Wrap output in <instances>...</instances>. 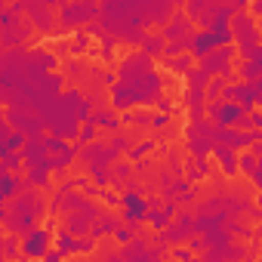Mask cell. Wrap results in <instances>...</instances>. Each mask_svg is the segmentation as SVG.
Here are the masks:
<instances>
[{
	"instance_id": "obj_26",
	"label": "cell",
	"mask_w": 262,
	"mask_h": 262,
	"mask_svg": "<svg viewBox=\"0 0 262 262\" xmlns=\"http://www.w3.org/2000/svg\"><path fill=\"white\" fill-rule=\"evenodd\" d=\"M129 176H133V167H129V164H114V167H111V179H114V182L129 179Z\"/></svg>"
},
{
	"instance_id": "obj_28",
	"label": "cell",
	"mask_w": 262,
	"mask_h": 262,
	"mask_svg": "<svg viewBox=\"0 0 262 262\" xmlns=\"http://www.w3.org/2000/svg\"><path fill=\"white\" fill-rule=\"evenodd\" d=\"M114 43H117L114 37H105V40H102V50H99V56H102L105 62H111V56H114Z\"/></svg>"
},
{
	"instance_id": "obj_33",
	"label": "cell",
	"mask_w": 262,
	"mask_h": 262,
	"mask_svg": "<svg viewBox=\"0 0 262 262\" xmlns=\"http://www.w3.org/2000/svg\"><path fill=\"white\" fill-rule=\"evenodd\" d=\"M234 13H250V0H231Z\"/></svg>"
},
{
	"instance_id": "obj_13",
	"label": "cell",
	"mask_w": 262,
	"mask_h": 262,
	"mask_svg": "<svg viewBox=\"0 0 262 262\" xmlns=\"http://www.w3.org/2000/svg\"><path fill=\"white\" fill-rule=\"evenodd\" d=\"M25 185H31V182H28V176H16L13 170H4V176H0V201H4V204H7V201H13Z\"/></svg>"
},
{
	"instance_id": "obj_20",
	"label": "cell",
	"mask_w": 262,
	"mask_h": 262,
	"mask_svg": "<svg viewBox=\"0 0 262 262\" xmlns=\"http://www.w3.org/2000/svg\"><path fill=\"white\" fill-rule=\"evenodd\" d=\"M4 256H7V259H16V256H22V234H16V231H7V237H4Z\"/></svg>"
},
{
	"instance_id": "obj_22",
	"label": "cell",
	"mask_w": 262,
	"mask_h": 262,
	"mask_svg": "<svg viewBox=\"0 0 262 262\" xmlns=\"http://www.w3.org/2000/svg\"><path fill=\"white\" fill-rule=\"evenodd\" d=\"M237 161H241V173H247V176H253V173H256V167H259V158H256L250 148H244V151L237 155Z\"/></svg>"
},
{
	"instance_id": "obj_30",
	"label": "cell",
	"mask_w": 262,
	"mask_h": 262,
	"mask_svg": "<svg viewBox=\"0 0 262 262\" xmlns=\"http://www.w3.org/2000/svg\"><path fill=\"white\" fill-rule=\"evenodd\" d=\"M170 253H173V259H191L198 250H194V247H173Z\"/></svg>"
},
{
	"instance_id": "obj_5",
	"label": "cell",
	"mask_w": 262,
	"mask_h": 262,
	"mask_svg": "<svg viewBox=\"0 0 262 262\" xmlns=\"http://www.w3.org/2000/svg\"><path fill=\"white\" fill-rule=\"evenodd\" d=\"M93 16H99V7H96V0H68V4L59 10V22L65 31H74L80 28L83 22H90Z\"/></svg>"
},
{
	"instance_id": "obj_31",
	"label": "cell",
	"mask_w": 262,
	"mask_h": 262,
	"mask_svg": "<svg viewBox=\"0 0 262 262\" xmlns=\"http://www.w3.org/2000/svg\"><path fill=\"white\" fill-rule=\"evenodd\" d=\"M167 123H170V114H164V111L151 117V126H155V129H161V126H167Z\"/></svg>"
},
{
	"instance_id": "obj_1",
	"label": "cell",
	"mask_w": 262,
	"mask_h": 262,
	"mask_svg": "<svg viewBox=\"0 0 262 262\" xmlns=\"http://www.w3.org/2000/svg\"><path fill=\"white\" fill-rule=\"evenodd\" d=\"M47 210V201L40 191H34V185H25L13 201H7L4 213H0V219H4V228L7 231H16V234H25L31 228H37V219L43 216Z\"/></svg>"
},
{
	"instance_id": "obj_15",
	"label": "cell",
	"mask_w": 262,
	"mask_h": 262,
	"mask_svg": "<svg viewBox=\"0 0 262 262\" xmlns=\"http://www.w3.org/2000/svg\"><path fill=\"white\" fill-rule=\"evenodd\" d=\"M90 120H96L102 129H120V123H123V117L117 114V108H99V111L90 114Z\"/></svg>"
},
{
	"instance_id": "obj_10",
	"label": "cell",
	"mask_w": 262,
	"mask_h": 262,
	"mask_svg": "<svg viewBox=\"0 0 262 262\" xmlns=\"http://www.w3.org/2000/svg\"><path fill=\"white\" fill-rule=\"evenodd\" d=\"M7 120H10L13 126H19L22 133H28V136H37V129L47 123L43 117H31V114L22 111V108H7Z\"/></svg>"
},
{
	"instance_id": "obj_38",
	"label": "cell",
	"mask_w": 262,
	"mask_h": 262,
	"mask_svg": "<svg viewBox=\"0 0 262 262\" xmlns=\"http://www.w3.org/2000/svg\"><path fill=\"white\" fill-rule=\"evenodd\" d=\"M259 207H262V194H259Z\"/></svg>"
},
{
	"instance_id": "obj_12",
	"label": "cell",
	"mask_w": 262,
	"mask_h": 262,
	"mask_svg": "<svg viewBox=\"0 0 262 262\" xmlns=\"http://www.w3.org/2000/svg\"><path fill=\"white\" fill-rule=\"evenodd\" d=\"M213 158L219 161V170L228 176V179H234L237 173H241V161H237V155H234V148H228V145H213Z\"/></svg>"
},
{
	"instance_id": "obj_29",
	"label": "cell",
	"mask_w": 262,
	"mask_h": 262,
	"mask_svg": "<svg viewBox=\"0 0 262 262\" xmlns=\"http://www.w3.org/2000/svg\"><path fill=\"white\" fill-rule=\"evenodd\" d=\"M114 241H117V244H129V241H136V234H133V228H123V225H120V228L114 231Z\"/></svg>"
},
{
	"instance_id": "obj_27",
	"label": "cell",
	"mask_w": 262,
	"mask_h": 262,
	"mask_svg": "<svg viewBox=\"0 0 262 262\" xmlns=\"http://www.w3.org/2000/svg\"><path fill=\"white\" fill-rule=\"evenodd\" d=\"M86 47H90V37H86L83 31H77V34H74V43H71V56H80Z\"/></svg>"
},
{
	"instance_id": "obj_11",
	"label": "cell",
	"mask_w": 262,
	"mask_h": 262,
	"mask_svg": "<svg viewBox=\"0 0 262 262\" xmlns=\"http://www.w3.org/2000/svg\"><path fill=\"white\" fill-rule=\"evenodd\" d=\"M234 74H237L241 80H256V77H262V43L256 47V53H253L250 59H237V62H234Z\"/></svg>"
},
{
	"instance_id": "obj_4",
	"label": "cell",
	"mask_w": 262,
	"mask_h": 262,
	"mask_svg": "<svg viewBox=\"0 0 262 262\" xmlns=\"http://www.w3.org/2000/svg\"><path fill=\"white\" fill-rule=\"evenodd\" d=\"M207 117L216 123V126H241L244 117H247V108L234 99H213L207 105Z\"/></svg>"
},
{
	"instance_id": "obj_21",
	"label": "cell",
	"mask_w": 262,
	"mask_h": 262,
	"mask_svg": "<svg viewBox=\"0 0 262 262\" xmlns=\"http://www.w3.org/2000/svg\"><path fill=\"white\" fill-rule=\"evenodd\" d=\"M96 133H99V123L96 120H83L80 123V133H77V142L90 145V142H96Z\"/></svg>"
},
{
	"instance_id": "obj_14",
	"label": "cell",
	"mask_w": 262,
	"mask_h": 262,
	"mask_svg": "<svg viewBox=\"0 0 262 262\" xmlns=\"http://www.w3.org/2000/svg\"><path fill=\"white\" fill-rule=\"evenodd\" d=\"M173 219H176V201H167L164 207H155V210L148 213V222H151L155 231H164Z\"/></svg>"
},
{
	"instance_id": "obj_3",
	"label": "cell",
	"mask_w": 262,
	"mask_h": 262,
	"mask_svg": "<svg viewBox=\"0 0 262 262\" xmlns=\"http://www.w3.org/2000/svg\"><path fill=\"white\" fill-rule=\"evenodd\" d=\"M120 194H123V198H120V210H123V222H126V225H136V222L148 219L151 204H148V198H142V191H139L136 182H129L126 191H120Z\"/></svg>"
},
{
	"instance_id": "obj_17",
	"label": "cell",
	"mask_w": 262,
	"mask_h": 262,
	"mask_svg": "<svg viewBox=\"0 0 262 262\" xmlns=\"http://www.w3.org/2000/svg\"><path fill=\"white\" fill-rule=\"evenodd\" d=\"M25 176H28V182H31L34 188H50V176H53V170L43 167V164H34V167H25Z\"/></svg>"
},
{
	"instance_id": "obj_2",
	"label": "cell",
	"mask_w": 262,
	"mask_h": 262,
	"mask_svg": "<svg viewBox=\"0 0 262 262\" xmlns=\"http://www.w3.org/2000/svg\"><path fill=\"white\" fill-rule=\"evenodd\" d=\"M231 31H234V43H237V56L241 59H250L253 53H256V47H259V40H262V31L256 28V16L250 13H234V19H231Z\"/></svg>"
},
{
	"instance_id": "obj_34",
	"label": "cell",
	"mask_w": 262,
	"mask_h": 262,
	"mask_svg": "<svg viewBox=\"0 0 262 262\" xmlns=\"http://www.w3.org/2000/svg\"><path fill=\"white\" fill-rule=\"evenodd\" d=\"M158 108H161V111H164V114H170V111H173V102H170V99H164V96H161V99H158Z\"/></svg>"
},
{
	"instance_id": "obj_8",
	"label": "cell",
	"mask_w": 262,
	"mask_h": 262,
	"mask_svg": "<svg viewBox=\"0 0 262 262\" xmlns=\"http://www.w3.org/2000/svg\"><path fill=\"white\" fill-rule=\"evenodd\" d=\"M80 158L86 161V164H105V167H111L114 164V158H117V148L114 145H105V142H90V145H83V151H80Z\"/></svg>"
},
{
	"instance_id": "obj_37",
	"label": "cell",
	"mask_w": 262,
	"mask_h": 262,
	"mask_svg": "<svg viewBox=\"0 0 262 262\" xmlns=\"http://www.w3.org/2000/svg\"><path fill=\"white\" fill-rule=\"evenodd\" d=\"M253 86H256V105H262V77H256Z\"/></svg>"
},
{
	"instance_id": "obj_19",
	"label": "cell",
	"mask_w": 262,
	"mask_h": 262,
	"mask_svg": "<svg viewBox=\"0 0 262 262\" xmlns=\"http://www.w3.org/2000/svg\"><path fill=\"white\" fill-rule=\"evenodd\" d=\"M142 50L155 59V56L167 53V37H164V34H145V37H142Z\"/></svg>"
},
{
	"instance_id": "obj_9",
	"label": "cell",
	"mask_w": 262,
	"mask_h": 262,
	"mask_svg": "<svg viewBox=\"0 0 262 262\" xmlns=\"http://www.w3.org/2000/svg\"><path fill=\"white\" fill-rule=\"evenodd\" d=\"M222 99H234V102H241L247 111L256 105V86H253V80H241L237 77V83H228L225 86V96Z\"/></svg>"
},
{
	"instance_id": "obj_35",
	"label": "cell",
	"mask_w": 262,
	"mask_h": 262,
	"mask_svg": "<svg viewBox=\"0 0 262 262\" xmlns=\"http://www.w3.org/2000/svg\"><path fill=\"white\" fill-rule=\"evenodd\" d=\"M62 256H65V253H62V250H59V247H56V250H50V253H47V256H43V259H47V262H59V259H62Z\"/></svg>"
},
{
	"instance_id": "obj_7",
	"label": "cell",
	"mask_w": 262,
	"mask_h": 262,
	"mask_svg": "<svg viewBox=\"0 0 262 262\" xmlns=\"http://www.w3.org/2000/svg\"><path fill=\"white\" fill-rule=\"evenodd\" d=\"M216 47H222V43H219L216 31H210V28H201V31H194V34L188 37V53H191L194 59H204V56H210Z\"/></svg>"
},
{
	"instance_id": "obj_25",
	"label": "cell",
	"mask_w": 262,
	"mask_h": 262,
	"mask_svg": "<svg viewBox=\"0 0 262 262\" xmlns=\"http://www.w3.org/2000/svg\"><path fill=\"white\" fill-rule=\"evenodd\" d=\"M22 164H25V155H22V151H10V155H4V170H13V173H16Z\"/></svg>"
},
{
	"instance_id": "obj_24",
	"label": "cell",
	"mask_w": 262,
	"mask_h": 262,
	"mask_svg": "<svg viewBox=\"0 0 262 262\" xmlns=\"http://www.w3.org/2000/svg\"><path fill=\"white\" fill-rule=\"evenodd\" d=\"M151 148H155V139H145V142L133 145V148H129V161H136V164H139V161H142V158H145Z\"/></svg>"
},
{
	"instance_id": "obj_32",
	"label": "cell",
	"mask_w": 262,
	"mask_h": 262,
	"mask_svg": "<svg viewBox=\"0 0 262 262\" xmlns=\"http://www.w3.org/2000/svg\"><path fill=\"white\" fill-rule=\"evenodd\" d=\"M111 145H114V148H117V151H123V148H126V145H129V136H123V133H117V136H114V142H111Z\"/></svg>"
},
{
	"instance_id": "obj_23",
	"label": "cell",
	"mask_w": 262,
	"mask_h": 262,
	"mask_svg": "<svg viewBox=\"0 0 262 262\" xmlns=\"http://www.w3.org/2000/svg\"><path fill=\"white\" fill-rule=\"evenodd\" d=\"M120 198H123V194H120V191H114V185H105V188L99 191V201H102L105 207H117V204H120Z\"/></svg>"
},
{
	"instance_id": "obj_6",
	"label": "cell",
	"mask_w": 262,
	"mask_h": 262,
	"mask_svg": "<svg viewBox=\"0 0 262 262\" xmlns=\"http://www.w3.org/2000/svg\"><path fill=\"white\" fill-rule=\"evenodd\" d=\"M56 241V231L53 228H31L22 234V259H43L50 253V244Z\"/></svg>"
},
{
	"instance_id": "obj_16",
	"label": "cell",
	"mask_w": 262,
	"mask_h": 262,
	"mask_svg": "<svg viewBox=\"0 0 262 262\" xmlns=\"http://www.w3.org/2000/svg\"><path fill=\"white\" fill-rule=\"evenodd\" d=\"M117 228H120V219H117L114 213L105 210V213L93 222V231H90V234H93V237H105V234H114Z\"/></svg>"
},
{
	"instance_id": "obj_18",
	"label": "cell",
	"mask_w": 262,
	"mask_h": 262,
	"mask_svg": "<svg viewBox=\"0 0 262 262\" xmlns=\"http://www.w3.org/2000/svg\"><path fill=\"white\" fill-rule=\"evenodd\" d=\"M164 65H167V71H173V74H188L191 65H194V56H191V53H179V56H170Z\"/></svg>"
},
{
	"instance_id": "obj_36",
	"label": "cell",
	"mask_w": 262,
	"mask_h": 262,
	"mask_svg": "<svg viewBox=\"0 0 262 262\" xmlns=\"http://www.w3.org/2000/svg\"><path fill=\"white\" fill-rule=\"evenodd\" d=\"M250 13H253L256 19H262V0H253V4H250Z\"/></svg>"
}]
</instances>
